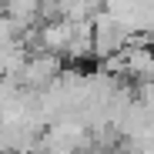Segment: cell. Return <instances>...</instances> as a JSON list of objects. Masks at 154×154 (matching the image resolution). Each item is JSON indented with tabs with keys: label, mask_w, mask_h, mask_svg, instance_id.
<instances>
[{
	"label": "cell",
	"mask_w": 154,
	"mask_h": 154,
	"mask_svg": "<svg viewBox=\"0 0 154 154\" xmlns=\"http://www.w3.org/2000/svg\"><path fill=\"white\" fill-rule=\"evenodd\" d=\"M64 70V60L54 57V54H44V50H34V54H27V60H23L20 74H17V87L20 91H30V94H40L44 87H50L60 77Z\"/></svg>",
	"instance_id": "obj_1"
},
{
	"label": "cell",
	"mask_w": 154,
	"mask_h": 154,
	"mask_svg": "<svg viewBox=\"0 0 154 154\" xmlns=\"http://www.w3.org/2000/svg\"><path fill=\"white\" fill-rule=\"evenodd\" d=\"M100 10H104V0H54V17L67 23L94 20Z\"/></svg>",
	"instance_id": "obj_2"
}]
</instances>
